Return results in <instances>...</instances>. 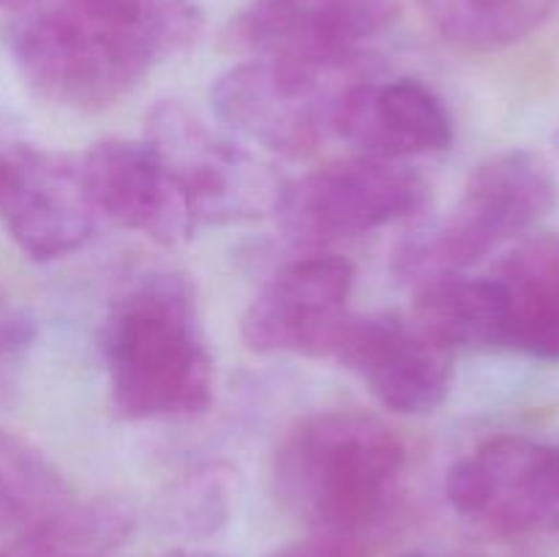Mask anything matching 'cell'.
I'll list each match as a JSON object with an SVG mask.
<instances>
[{"mask_svg": "<svg viewBox=\"0 0 559 557\" xmlns=\"http://www.w3.org/2000/svg\"><path fill=\"white\" fill-rule=\"evenodd\" d=\"M98 222L80 158L27 145L0 153V224L31 260L74 254Z\"/></svg>", "mask_w": 559, "mask_h": 557, "instance_id": "cell-9", "label": "cell"}, {"mask_svg": "<svg viewBox=\"0 0 559 557\" xmlns=\"http://www.w3.org/2000/svg\"><path fill=\"white\" fill-rule=\"evenodd\" d=\"M267 557H364L347 538H333V535H314V538L293 541Z\"/></svg>", "mask_w": 559, "mask_h": 557, "instance_id": "cell-23", "label": "cell"}, {"mask_svg": "<svg viewBox=\"0 0 559 557\" xmlns=\"http://www.w3.org/2000/svg\"><path fill=\"white\" fill-rule=\"evenodd\" d=\"M93 20L156 33L169 55L191 47L202 31V11L191 0H55Z\"/></svg>", "mask_w": 559, "mask_h": 557, "instance_id": "cell-21", "label": "cell"}, {"mask_svg": "<svg viewBox=\"0 0 559 557\" xmlns=\"http://www.w3.org/2000/svg\"><path fill=\"white\" fill-rule=\"evenodd\" d=\"M506 317V349L559 360V235L513 246L495 276Z\"/></svg>", "mask_w": 559, "mask_h": 557, "instance_id": "cell-15", "label": "cell"}, {"mask_svg": "<svg viewBox=\"0 0 559 557\" xmlns=\"http://www.w3.org/2000/svg\"><path fill=\"white\" fill-rule=\"evenodd\" d=\"M426 197L429 186L413 167L360 153L284 186L276 216L295 244L314 246L413 216Z\"/></svg>", "mask_w": 559, "mask_h": 557, "instance_id": "cell-8", "label": "cell"}, {"mask_svg": "<svg viewBox=\"0 0 559 557\" xmlns=\"http://www.w3.org/2000/svg\"><path fill=\"white\" fill-rule=\"evenodd\" d=\"M413 322L445 349H506V317L495 278L445 273L418 284Z\"/></svg>", "mask_w": 559, "mask_h": 557, "instance_id": "cell-16", "label": "cell"}, {"mask_svg": "<svg viewBox=\"0 0 559 557\" xmlns=\"http://www.w3.org/2000/svg\"><path fill=\"white\" fill-rule=\"evenodd\" d=\"M102 353L123 418H194L211 407L213 358L183 273H147L126 289L104 322Z\"/></svg>", "mask_w": 559, "mask_h": 557, "instance_id": "cell-1", "label": "cell"}, {"mask_svg": "<svg viewBox=\"0 0 559 557\" xmlns=\"http://www.w3.org/2000/svg\"><path fill=\"white\" fill-rule=\"evenodd\" d=\"M557 145H559V131H557Z\"/></svg>", "mask_w": 559, "mask_h": 557, "instance_id": "cell-28", "label": "cell"}, {"mask_svg": "<svg viewBox=\"0 0 559 557\" xmlns=\"http://www.w3.org/2000/svg\"><path fill=\"white\" fill-rule=\"evenodd\" d=\"M145 142L183 200L191 224H235L276 213L284 180L271 164L213 129L183 102L147 112Z\"/></svg>", "mask_w": 559, "mask_h": 557, "instance_id": "cell-6", "label": "cell"}, {"mask_svg": "<svg viewBox=\"0 0 559 557\" xmlns=\"http://www.w3.org/2000/svg\"><path fill=\"white\" fill-rule=\"evenodd\" d=\"M555 200L557 178L540 153H497L473 169L448 216L399 251V273L415 284L462 273L533 227Z\"/></svg>", "mask_w": 559, "mask_h": 557, "instance_id": "cell-5", "label": "cell"}, {"mask_svg": "<svg viewBox=\"0 0 559 557\" xmlns=\"http://www.w3.org/2000/svg\"><path fill=\"white\" fill-rule=\"evenodd\" d=\"M380 76L364 49L333 55H257L222 74L211 98L218 118L246 140L287 158L311 156L338 137L349 96Z\"/></svg>", "mask_w": 559, "mask_h": 557, "instance_id": "cell-3", "label": "cell"}, {"mask_svg": "<svg viewBox=\"0 0 559 557\" xmlns=\"http://www.w3.org/2000/svg\"><path fill=\"white\" fill-rule=\"evenodd\" d=\"M442 38L464 49H502L538 31L557 0H420Z\"/></svg>", "mask_w": 559, "mask_h": 557, "instance_id": "cell-17", "label": "cell"}, {"mask_svg": "<svg viewBox=\"0 0 559 557\" xmlns=\"http://www.w3.org/2000/svg\"><path fill=\"white\" fill-rule=\"evenodd\" d=\"M0 557H87V555H71V552H63L55 544H49V541L44 538L41 533H36V530H22L20 538H16L14 544L0 549Z\"/></svg>", "mask_w": 559, "mask_h": 557, "instance_id": "cell-24", "label": "cell"}, {"mask_svg": "<svg viewBox=\"0 0 559 557\" xmlns=\"http://www.w3.org/2000/svg\"><path fill=\"white\" fill-rule=\"evenodd\" d=\"M338 140L364 156L404 162L445 151L453 120L445 102L420 80H369L349 96Z\"/></svg>", "mask_w": 559, "mask_h": 557, "instance_id": "cell-14", "label": "cell"}, {"mask_svg": "<svg viewBox=\"0 0 559 557\" xmlns=\"http://www.w3.org/2000/svg\"><path fill=\"white\" fill-rule=\"evenodd\" d=\"M328 358L353 371L391 413H435L451 391V349L396 315H347Z\"/></svg>", "mask_w": 559, "mask_h": 557, "instance_id": "cell-10", "label": "cell"}, {"mask_svg": "<svg viewBox=\"0 0 559 557\" xmlns=\"http://www.w3.org/2000/svg\"><path fill=\"white\" fill-rule=\"evenodd\" d=\"M235 473L227 464H205L169 486L156 508L158 524L183 538H207L233 517Z\"/></svg>", "mask_w": 559, "mask_h": 557, "instance_id": "cell-20", "label": "cell"}, {"mask_svg": "<svg viewBox=\"0 0 559 557\" xmlns=\"http://www.w3.org/2000/svg\"><path fill=\"white\" fill-rule=\"evenodd\" d=\"M399 0H251L227 27V42L257 55H333L396 22Z\"/></svg>", "mask_w": 559, "mask_h": 557, "instance_id": "cell-12", "label": "cell"}, {"mask_svg": "<svg viewBox=\"0 0 559 557\" xmlns=\"http://www.w3.org/2000/svg\"><path fill=\"white\" fill-rule=\"evenodd\" d=\"M36 0H0V9H11V11H25L27 5H33Z\"/></svg>", "mask_w": 559, "mask_h": 557, "instance_id": "cell-26", "label": "cell"}, {"mask_svg": "<svg viewBox=\"0 0 559 557\" xmlns=\"http://www.w3.org/2000/svg\"><path fill=\"white\" fill-rule=\"evenodd\" d=\"M355 271L344 257L317 254L273 273L251 298L240 336L251 353L328 358L344 322Z\"/></svg>", "mask_w": 559, "mask_h": 557, "instance_id": "cell-11", "label": "cell"}, {"mask_svg": "<svg viewBox=\"0 0 559 557\" xmlns=\"http://www.w3.org/2000/svg\"><path fill=\"white\" fill-rule=\"evenodd\" d=\"M27 530L41 533L49 544L71 555L104 557L134 535L136 511L118 497L66 500L47 519Z\"/></svg>", "mask_w": 559, "mask_h": 557, "instance_id": "cell-19", "label": "cell"}, {"mask_svg": "<svg viewBox=\"0 0 559 557\" xmlns=\"http://www.w3.org/2000/svg\"><path fill=\"white\" fill-rule=\"evenodd\" d=\"M69 500L60 470L22 435L0 429V533L27 530Z\"/></svg>", "mask_w": 559, "mask_h": 557, "instance_id": "cell-18", "label": "cell"}, {"mask_svg": "<svg viewBox=\"0 0 559 557\" xmlns=\"http://www.w3.org/2000/svg\"><path fill=\"white\" fill-rule=\"evenodd\" d=\"M80 164L98 218L164 246L180 244L194 233L183 200L147 142H96L80 156Z\"/></svg>", "mask_w": 559, "mask_h": 557, "instance_id": "cell-13", "label": "cell"}, {"mask_svg": "<svg viewBox=\"0 0 559 557\" xmlns=\"http://www.w3.org/2000/svg\"><path fill=\"white\" fill-rule=\"evenodd\" d=\"M33 322L25 315L14 311L0 289V391L11 380V371L25 358L33 342Z\"/></svg>", "mask_w": 559, "mask_h": 557, "instance_id": "cell-22", "label": "cell"}, {"mask_svg": "<svg viewBox=\"0 0 559 557\" xmlns=\"http://www.w3.org/2000/svg\"><path fill=\"white\" fill-rule=\"evenodd\" d=\"M404 467L407 448L385 420L328 410L287 431L273 457V486L282 506L317 535L349 538L385 517Z\"/></svg>", "mask_w": 559, "mask_h": 557, "instance_id": "cell-2", "label": "cell"}, {"mask_svg": "<svg viewBox=\"0 0 559 557\" xmlns=\"http://www.w3.org/2000/svg\"><path fill=\"white\" fill-rule=\"evenodd\" d=\"M9 49L33 93L76 112L112 107L169 58L156 33L93 20L55 0L27 5L11 22Z\"/></svg>", "mask_w": 559, "mask_h": 557, "instance_id": "cell-4", "label": "cell"}, {"mask_svg": "<svg viewBox=\"0 0 559 557\" xmlns=\"http://www.w3.org/2000/svg\"><path fill=\"white\" fill-rule=\"evenodd\" d=\"M445 495L459 517L500 538H559V448L491 437L453 464Z\"/></svg>", "mask_w": 559, "mask_h": 557, "instance_id": "cell-7", "label": "cell"}, {"mask_svg": "<svg viewBox=\"0 0 559 557\" xmlns=\"http://www.w3.org/2000/svg\"><path fill=\"white\" fill-rule=\"evenodd\" d=\"M407 557H426V555H407Z\"/></svg>", "mask_w": 559, "mask_h": 557, "instance_id": "cell-27", "label": "cell"}, {"mask_svg": "<svg viewBox=\"0 0 559 557\" xmlns=\"http://www.w3.org/2000/svg\"><path fill=\"white\" fill-rule=\"evenodd\" d=\"M162 557H229L224 552H213V549H189V546H180V549H169L167 555Z\"/></svg>", "mask_w": 559, "mask_h": 557, "instance_id": "cell-25", "label": "cell"}]
</instances>
